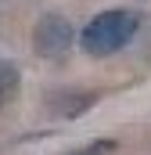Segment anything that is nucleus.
<instances>
[{
    "instance_id": "nucleus-3",
    "label": "nucleus",
    "mask_w": 151,
    "mask_h": 155,
    "mask_svg": "<svg viewBox=\"0 0 151 155\" xmlns=\"http://www.w3.org/2000/svg\"><path fill=\"white\" fill-rule=\"evenodd\" d=\"M97 101H101L97 87H58V90L43 94V108L54 119H79V116H86Z\"/></svg>"
},
{
    "instance_id": "nucleus-4",
    "label": "nucleus",
    "mask_w": 151,
    "mask_h": 155,
    "mask_svg": "<svg viewBox=\"0 0 151 155\" xmlns=\"http://www.w3.org/2000/svg\"><path fill=\"white\" fill-rule=\"evenodd\" d=\"M18 87H22V72H18V65H14L11 58H0V112H4V105L18 94Z\"/></svg>"
},
{
    "instance_id": "nucleus-1",
    "label": "nucleus",
    "mask_w": 151,
    "mask_h": 155,
    "mask_svg": "<svg viewBox=\"0 0 151 155\" xmlns=\"http://www.w3.org/2000/svg\"><path fill=\"white\" fill-rule=\"evenodd\" d=\"M140 25H144V15L137 7H104L83 22L79 51L86 58H115L137 40Z\"/></svg>"
},
{
    "instance_id": "nucleus-2",
    "label": "nucleus",
    "mask_w": 151,
    "mask_h": 155,
    "mask_svg": "<svg viewBox=\"0 0 151 155\" xmlns=\"http://www.w3.org/2000/svg\"><path fill=\"white\" fill-rule=\"evenodd\" d=\"M33 51L43 61H65L79 47V36H76V25L65 11H43L36 22H33Z\"/></svg>"
}]
</instances>
